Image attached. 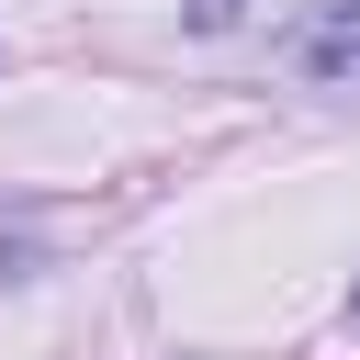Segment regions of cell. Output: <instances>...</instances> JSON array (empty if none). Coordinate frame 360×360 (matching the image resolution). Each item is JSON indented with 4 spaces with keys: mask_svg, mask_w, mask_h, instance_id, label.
Segmentation results:
<instances>
[{
    "mask_svg": "<svg viewBox=\"0 0 360 360\" xmlns=\"http://www.w3.org/2000/svg\"><path fill=\"white\" fill-rule=\"evenodd\" d=\"M349 56H360V22H326V34L304 45V68H349Z\"/></svg>",
    "mask_w": 360,
    "mask_h": 360,
    "instance_id": "1",
    "label": "cell"
},
{
    "mask_svg": "<svg viewBox=\"0 0 360 360\" xmlns=\"http://www.w3.org/2000/svg\"><path fill=\"white\" fill-rule=\"evenodd\" d=\"M236 11H248V0H191V22H236Z\"/></svg>",
    "mask_w": 360,
    "mask_h": 360,
    "instance_id": "2",
    "label": "cell"
}]
</instances>
